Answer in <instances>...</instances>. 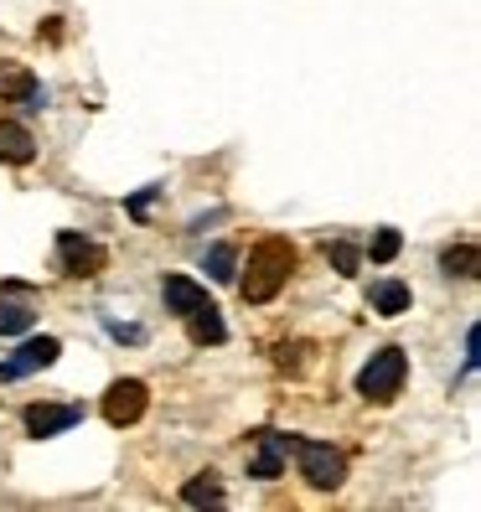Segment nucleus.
Returning a JSON list of instances; mask_svg holds the SVG:
<instances>
[{
    "label": "nucleus",
    "mask_w": 481,
    "mask_h": 512,
    "mask_svg": "<svg viewBox=\"0 0 481 512\" xmlns=\"http://www.w3.org/2000/svg\"><path fill=\"white\" fill-rule=\"evenodd\" d=\"M290 269H295L290 238H264V244H254V254H249V275L238 280V295H244L249 306H264V300H275L285 290Z\"/></svg>",
    "instance_id": "f257e3e1"
},
{
    "label": "nucleus",
    "mask_w": 481,
    "mask_h": 512,
    "mask_svg": "<svg viewBox=\"0 0 481 512\" xmlns=\"http://www.w3.org/2000/svg\"><path fill=\"white\" fill-rule=\"evenodd\" d=\"M280 445L300 461V476H306L311 487H321V492L342 487V476H347V456H342V450L321 445V440H300V435H280Z\"/></svg>",
    "instance_id": "f03ea898"
},
{
    "label": "nucleus",
    "mask_w": 481,
    "mask_h": 512,
    "mask_svg": "<svg viewBox=\"0 0 481 512\" xmlns=\"http://www.w3.org/2000/svg\"><path fill=\"white\" fill-rule=\"evenodd\" d=\"M404 373H409L404 347H378L373 363L357 373V394H363L368 404H394L399 388H404Z\"/></svg>",
    "instance_id": "7ed1b4c3"
},
{
    "label": "nucleus",
    "mask_w": 481,
    "mask_h": 512,
    "mask_svg": "<svg viewBox=\"0 0 481 512\" xmlns=\"http://www.w3.org/2000/svg\"><path fill=\"white\" fill-rule=\"evenodd\" d=\"M104 264H109V254L94 244V238H83V233H57V269H63V275L94 280V275H104Z\"/></svg>",
    "instance_id": "20e7f679"
},
{
    "label": "nucleus",
    "mask_w": 481,
    "mask_h": 512,
    "mask_svg": "<svg viewBox=\"0 0 481 512\" xmlns=\"http://www.w3.org/2000/svg\"><path fill=\"white\" fill-rule=\"evenodd\" d=\"M145 404H150V388L140 378H119L104 394V419L114 430H125V425H135V419L145 414Z\"/></svg>",
    "instance_id": "39448f33"
},
{
    "label": "nucleus",
    "mask_w": 481,
    "mask_h": 512,
    "mask_svg": "<svg viewBox=\"0 0 481 512\" xmlns=\"http://www.w3.org/2000/svg\"><path fill=\"white\" fill-rule=\"evenodd\" d=\"M57 352H63V342H57V337H32V342H21L16 357H6V363H0V383H16V378L37 373V368H52Z\"/></svg>",
    "instance_id": "423d86ee"
},
{
    "label": "nucleus",
    "mask_w": 481,
    "mask_h": 512,
    "mask_svg": "<svg viewBox=\"0 0 481 512\" xmlns=\"http://www.w3.org/2000/svg\"><path fill=\"white\" fill-rule=\"evenodd\" d=\"M78 419H83V409H78V404H32V409H26V430H32L37 440H47V435L73 430Z\"/></svg>",
    "instance_id": "0eeeda50"
},
{
    "label": "nucleus",
    "mask_w": 481,
    "mask_h": 512,
    "mask_svg": "<svg viewBox=\"0 0 481 512\" xmlns=\"http://www.w3.org/2000/svg\"><path fill=\"white\" fill-rule=\"evenodd\" d=\"M0 99H16L26 109H42L47 104V88L26 73L21 63H0Z\"/></svg>",
    "instance_id": "6e6552de"
},
{
    "label": "nucleus",
    "mask_w": 481,
    "mask_h": 512,
    "mask_svg": "<svg viewBox=\"0 0 481 512\" xmlns=\"http://www.w3.org/2000/svg\"><path fill=\"white\" fill-rule=\"evenodd\" d=\"M161 295H166V311H176V316H192L197 306H207V290L197 280H187V275H166Z\"/></svg>",
    "instance_id": "1a4fd4ad"
},
{
    "label": "nucleus",
    "mask_w": 481,
    "mask_h": 512,
    "mask_svg": "<svg viewBox=\"0 0 481 512\" xmlns=\"http://www.w3.org/2000/svg\"><path fill=\"white\" fill-rule=\"evenodd\" d=\"M37 156V140L26 125H11V119H0V161H11V166H26Z\"/></svg>",
    "instance_id": "9d476101"
},
{
    "label": "nucleus",
    "mask_w": 481,
    "mask_h": 512,
    "mask_svg": "<svg viewBox=\"0 0 481 512\" xmlns=\"http://www.w3.org/2000/svg\"><path fill=\"white\" fill-rule=\"evenodd\" d=\"M280 471H285V445H280V435H275V430H264V435H259V456L249 461V476L275 481Z\"/></svg>",
    "instance_id": "9b49d317"
},
{
    "label": "nucleus",
    "mask_w": 481,
    "mask_h": 512,
    "mask_svg": "<svg viewBox=\"0 0 481 512\" xmlns=\"http://www.w3.org/2000/svg\"><path fill=\"white\" fill-rule=\"evenodd\" d=\"M368 306H373L378 316H404V311H409V285H399V280H383V285H373Z\"/></svg>",
    "instance_id": "f8f14e48"
},
{
    "label": "nucleus",
    "mask_w": 481,
    "mask_h": 512,
    "mask_svg": "<svg viewBox=\"0 0 481 512\" xmlns=\"http://www.w3.org/2000/svg\"><path fill=\"white\" fill-rule=\"evenodd\" d=\"M187 321H192V342H202V347L228 337V326H223V316H218V306H213V300H207V306H197Z\"/></svg>",
    "instance_id": "ddd939ff"
},
{
    "label": "nucleus",
    "mask_w": 481,
    "mask_h": 512,
    "mask_svg": "<svg viewBox=\"0 0 481 512\" xmlns=\"http://www.w3.org/2000/svg\"><path fill=\"white\" fill-rule=\"evenodd\" d=\"M182 502H192V507H218V502H223V481H218L213 471L192 476L187 487H182Z\"/></svg>",
    "instance_id": "4468645a"
},
{
    "label": "nucleus",
    "mask_w": 481,
    "mask_h": 512,
    "mask_svg": "<svg viewBox=\"0 0 481 512\" xmlns=\"http://www.w3.org/2000/svg\"><path fill=\"white\" fill-rule=\"evenodd\" d=\"M37 311L21 306V300H0V337H21V331H32Z\"/></svg>",
    "instance_id": "2eb2a0df"
},
{
    "label": "nucleus",
    "mask_w": 481,
    "mask_h": 512,
    "mask_svg": "<svg viewBox=\"0 0 481 512\" xmlns=\"http://www.w3.org/2000/svg\"><path fill=\"white\" fill-rule=\"evenodd\" d=\"M207 275H213L218 285H228V280L238 275V249H233V244H218L213 254H207Z\"/></svg>",
    "instance_id": "dca6fc26"
},
{
    "label": "nucleus",
    "mask_w": 481,
    "mask_h": 512,
    "mask_svg": "<svg viewBox=\"0 0 481 512\" xmlns=\"http://www.w3.org/2000/svg\"><path fill=\"white\" fill-rule=\"evenodd\" d=\"M440 264H445V275L471 280V275H476V249H471V244H456V249H445V254H440Z\"/></svg>",
    "instance_id": "f3484780"
},
{
    "label": "nucleus",
    "mask_w": 481,
    "mask_h": 512,
    "mask_svg": "<svg viewBox=\"0 0 481 512\" xmlns=\"http://www.w3.org/2000/svg\"><path fill=\"white\" fill-rule=\"evenodd\" d=\"M399 249H404V238H399V228H378V233H373V244H368L373 264H388V259H399Z\"/></svg>",
    "instance_id": "a211bd4d"
},
{
    "label": "nucleus",
    "mask_w": 481,
    "mask_h": 512,
    "mask_svg": "<svg viewBox=\"0 0 481 512\" xmlns=\"http://www.w3.org/2000/svg\"><path fill=\"white\" fill-rule=\"evenodd\" d=\"M326 259L337 264V275H357V264H363V254H357L352 244H326Z\"/></svg>",
    "instance_id": "6ab92c4d"
},
{
    "label": "nucleus",
    "mask_w": 481,
    "mask_h": 512,
    "mask_svg": "<svg viewBox=\"0 0 481 512\" xmlns=\"http://www.w3.org/2000/svg\"><path fill=\"white\" fill-rule=\"evenodd\" d=\"M156 192H161V187H145V192H135V197H130V218H145V213H150V202H156Z\"/></svg>",
    "instance_id": "aec40b11"
},
{
    "label": "nucleus",
    "mask_w": 481,
    "mask_h": 512,
    "mask_svg": "<svg viewBox=\"0 0 481 512\" xmlns=\"http://www.w3.org/2000/svg\"><path fill=\"white\" fill-rule=\"evenodd\" d=\"M300 352H306V342H295V347H280V368H300V363H306V357H300Z\"/></svg>",
    "instance_id": "412c9836"
}]
</instances>
